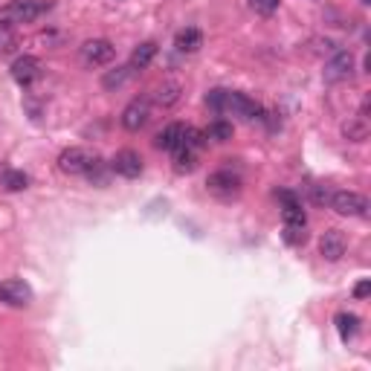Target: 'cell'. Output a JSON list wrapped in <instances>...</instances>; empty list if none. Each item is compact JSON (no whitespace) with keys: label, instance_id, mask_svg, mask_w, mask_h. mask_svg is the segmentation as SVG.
I'll list each match as a JSON object with an SVG mask.
<instances>
[{"label":"cell","instance_id":"20","mask_svg":"<svg viewBox=\"0 0 371 371\" xmlns=\"http://www.w3.org/2000/svg\"><path fill=\"white\" fill-rule=\"evenodd\" d=\"M131 76H134L131 64H128V67H116V70H108L105 76H102V87H105V90H116V87H122V84H125Z\"/></svg>","mask_w":371,"mask_h":371},{"label":"cell","instance_id":"5","mask_svg":"<svg viewBox=\"0 0 371 371\" xmlns=\"http://www.w3.org/2000/svg\"><path fill=\"white\" fill-rule=\"evenodd\" d=\"M224 113H232V116H241V119H261L264 122V108L258 102H253L250 96H244L238 90H227V99H224Z\"/></svg>","mask_w":371,"mask_h":371},{"label":"cell","instance_id":"11","mask_svg":"<svg viewBox=\"0 0 371 371\" xmlns=\"http://www.w3.org/2000/svg\"><path fill=\"white\" fill-rule=\"evenodd\" d=\"M38 76H41V61L35 56H20V58L12 61V79L20 87H30Z\"/></svg>","mask_w":371,"mask_h":371},{"label":"cell","instance_id":"19","mask_svg":"<svg viewBox=\"0 0 371 371\" xmlns=\"http://www.w3.org/2000/svg\"><path fill=\"white\" fill-rule=\"evenodd\" d=\"M0 186H4L6 191H23L30 186V177L23 175V171H18V168H6L4 175H0Z\"/></svg>","mask_w":371,"mask_h":371},{"label":"cell","instance_id":"13","mask_svg":"<svg viewBox=\"0 0 371 371\" xmlns=\"http://www.w3.org/2000/svg\"><path fill=\"white\" fill-rule=\"evenodd\" d=\"M180 96H183L180 82H163V84L151 93V102H154L157 108H171V105L180 102Z\"/></svg>","mask_w":371,"mask_h":371},{"label":"cell","instance_id":"28","mask_svg":"<svg viewBox=\"0 0 371 371\" xmlns=\"http://www.w3.org/2000/svg\"><path fill=\"white\" fill-rule=\"evenodd\" d=\"M368 293H371V279H363V282L354 287V299H365Z\"/></svg>","mask_w":371,"mask_h":371},{"label":"cell","instance_id":"6","mask_svg":"<svg viewBox=\"0 0 371 371\" xmlns=\"http://www.w3.org/2000/svg\"><path fill=\"white\" fill-rule=\"evenodd\" d=\"M354 76V56L351 49H337V53L331 56V61L325 64L322 70V79L328 84H337V82H348Z\"/></svg>","mask_w":371,"mask_h":371},{"label":"cell","instance_id":"9","mask_svg":"<svg viewBox=\"0 0 371 371\" xmlns=\"http://www.w3.org/2000/svg\"><path fill=\"white\" fill-rule=\"evenodd\" d=\"M111 171L119 177H128V180H137L142 175V157L137 151H119L113 160H111Z\"/></svg>","mask_w":371,"mask_h":371},{"label":"cell","instance_id":"26","mask_svg":"<svg viewBox=\"0 0 371 371\" xmlns=\"http://www.w3.org/2000/svg\"><path fill=\"white\" fill-rule=\"evenodd\" d=\"M305 238H308V232H305V227H284V241L287 244H305Z\"/></svg>","mask_w":371,"mask_h":371},{"label":"cell","instance_id":"29","mask_svg":"<svg viewBox=\"0 0 371 371\" xmlns=\"http://www.w3.org/2000/svg\"><path fill=\"white\" fill-rule=\"evenodd\" d=\"M328 201H331V194H328L325 189H319V186H316V189H313V203H319V206H325Z\"/></svg>","mask_w":371,"mask_h":371},{"label":"cell","instance_id":"3","mask_svg":"<svg viewBox=\"0 0 371 371\" xmlns=\"http://www.w3.org/2000/svg\"><path fill=\"white\" fill-rule=\"evenodd\" d=\"M79 58H82L84 67H105V64H111L116 58V46L108 38H93V41L82 44Z\"/></svg>","mask_w":371,"mask_h":371},{"label":"cell","instance_id":"18","mask_svg":"<svg viewBox=\"0 0 371 371\" xmlns=\"http://www.w3.org/2000/svg\"><path fill=\"white\" fill-rule=\"evenodd\" d=\"M154 56H157V44L154 41H142L139 46H134V53H131V70L137 73V70H145L148 64L154 61Z\"/></svg>","mask_w":371,"mask_h":371},{"label":"cell","instance_id":"21","mask_svg":"<svg viewBox=\"0 0 371 371\" xmlns=\"http://www.w3.org/2000/svg\"><path fill=\"white\" fill-rule=\"evenodd\" d=\"M282 220H284V227H308V215H305L302 203H284Z\"/></svg>","mask_w":371,"mask_h":371},{"label":"cell","instance_id":"7","mask_svg":"<svg viewBox=\"0 0 371 371\" xmlns=\"http://www.w3.org/2000/svg\"><path fill=\"white\" fill-rule=\"evenodd\" d=\"M206 189L218 197H224V201H229V197H235L241 191V175L232 168H220V171H212L209 180H206Z\"/></svg>","mask_w":371,"mask_h":371},{"label":"cell","instance_id":"4","mask_svg":"<svg viewBox=\"0 0 371 371\" xmlns=\"http://www.w3.org/2000/svg\"><path fill=\"white\" fill-rule=\"evenodd\" d=\"M328 203L342 218H365L368 215V201L357 191H334Z\"/></svg>","mask_w":371,"mask_h":371},{"label":"cell","instance_id":"8","mask_svg":"<svg viewBox=\"0 0 371 371\" xmlns=\"http://www.w3.org/2000/svg\"><path fill=\"white\" fill-rule=\"evenodd\" d=\"M0 302L12 305V308H27L32 302V287L20 279H9L0 282Z\"/></svg>","mask_w":371,"mask_h":371},{"label":"cell","instance_id":"14","mask_svg":"<svg viewBox=\"0 0 371 371\" xmlns=\"http://www.w3.org/2000/svg\"><path fill=\"white\" fill-rule=\"evenodd\" d=\"M183 131H186V125H180V122H171L168 128H163L154 137V145L160 148V151H175V148L180 145V139H183Z\"/></svg>","mask_w":371,"mask_h":371},{"label":"cell","instance_id":"22","mask_svg":"<svg viewBox=\"0 0 371 371\" xmlns=\"http://www.w3.org/2000/svg\"><path fill=\"white\" fill-rule=\"evenodd\" d=\"M175 171L177 175H186V171H194L197 165V151H189V148H175Z\"/></svg>","mask_w":371,"mask_h":371},{"label":"cell","instance_id":"1","mask_svg":"<svg viewBox=\"0 0 371 371\" xmlns=\"http://www.w3.org/2000/svg\"><path fill=\"white\" fill-rule=\"evenodd\" d=\"M102 160L96 151H90V148H67V151H61V157H58V168L64 171V175H70V177H79V175H87V171Z\"/></svg>","mask_w":371,"mask_h":371},{"label":"cell","instance_id":"16","mask_svg":"<svg viewBox=\"0 0 371 371\" xmlns=\"http://www.w3.org/2000/svg\"><path fill=\"white\" fill-rule=\"evenodd\" d=\"M175 46L180 49V53H197V49L203 46V32L194 30V27H186L175 35Z\"/></svg>","mask_w":371,"mask_h":371},{"label":"cell","instance_id":"10","mask_svg":"<svg viewBox=\"0 0 371 371\" xmlns=\"http://www.w3.org/2000/svg\"><path fill=\"white\" fill-rule=\"evenodd\" d=\"M348 250V244H345V235L339 229H325L322 238H319V256L325 261H339Z\"/></svg>","mask_w":371,"mask_h":371},{"label":"cell","instance_id":"2","mask_svg":"<svg viewBox=\"0 0 371 371\" xmlns=\"http://www.w3.org/2000/svg\"><path fill=\"white\" fill-rule=\"evenodd\" d=\"M44 9H49V4H44V0H12V4L0 12V27H15V23H30L35 20Z\"/></svg>","mask_w":371,"mask_h":371},{"label":"cell","instance_id":"30","mask_svg":"<svg viewBox=\"0 0 371 371\" xmlns=\"http://www.w3.org/2000/svg\"><path fill=\"white\" fill-rule=\"evenodd\" d=\"M368 111H371V96H365V99H363V105H360V116H365V119H368Z\"/></svg>","mask_w":371,"mask_h":371},{"label":"cell","instance_id":"25","mask_svg":"<svg viewBox=\"0 0 371 371\" xmlns=\"http://www.w3.org/2000/svg\"><path fill=\"white\" fill-rule=\"evenodd\" d=\"M279 4H282V0H250V6H253L258 15H264V18L273 15V12L279 9Z\"/></svg>","mask_w":371,"mask_h":371},{"label":"cell","instance_id":"23","mask_svg":"<svg viewBox=\"0 0 371 371\" xmlns=\"http://www.w3.org/2000/svg\"><path fill=\"white\" fill-rule=\"evenodd\" d=\"M203 134H206V139H215V142H227V139H232L235 128L229 125V122L218 119V122H212V125H209V128H206Z\"/></svg>","mask_w":371,"mask_h":371},{"label":"cell","instance_id":"12","mask_svg":"<svg viewBox=\"0 0 371 371\" xmlns=\"http://www.w3.org/2000/svg\"><path fill=\"white\" fill-rule=\"evenodd\" d=\"M148 113H151L148 99H134V102L122 111V128H125V131H139L148 122Z\"/></svg>","mask_w":371,"mask_h":371},{"label":"cell","instance_id":"24","mask_svg":"<svg viewBox=\"0 0 371 371\" xmlns=\"http://www.w3.org/2000/svg\"><path fill=\"white\" fill-rule=\"evenodd\" d=\"M224 99H227V90L224 87H215L206 93V105L215 111V113H224Z\"/></svg>","mask_w":371,"mask_h":371},{"label":"cell","instance_id":"15","mask_svg":"<svg viewBox=\"0 0 371 371\" xmlns=\"http://www.w3.org/2000/svg\"><path fill=\"white\" fill-rule=\"evenodd\" d=\"M371 134V125L365 116H351L348 122H342V137L348 142H365Z\"/></svg>","mask_w":371,"mask_h":371},{"label":"cell","instance_id":"27","mask_svg":"<svg viewBox=\"0 0 371 371\" xmlns=\"http://www.w3.org/2000/svg\"><path fill=\"white\" fill-rule=\"evenodd\" d=\"M276 197L282 201V206H284V203H302V201H299V194H293L290 189H279V191H276Z\"/></svg>","mask_w":371,"mask_h":371},{"label":"cell","instance_id":"17","mask_svg":"<svg viewBox=\"0 0 371 371\" xmlns=\"http://www.w3.org/2000/svg\"><path fill=\"white\" fill-rule=\"evenodd\" d=\"M334 322H337V331H339V339L342 342H351L357 337V331H360V316L357 313H348V310L337 313Z\"/></svg>","mask_w":371,"mask_h":371}]
</instances>
